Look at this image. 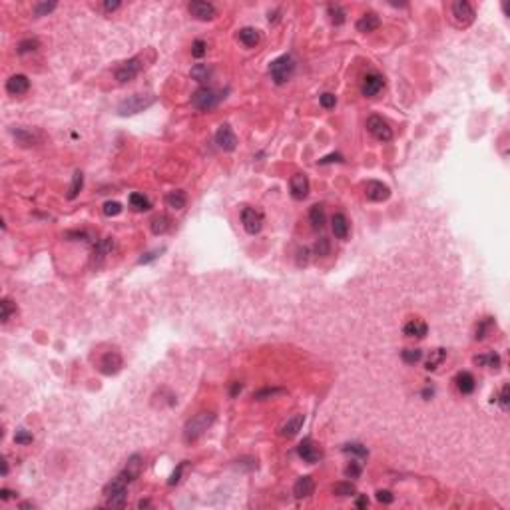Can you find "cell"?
I'll return each instance as SVG.
<instances>
[{
    "mask_svg": "<svg viewBox=\"0 0 510 510\" xmlns=\"http://www.w3.org/2000/svg\"><path fill=\"white\" fill-rule=\"evenodd\" d=\"M213 413H197L196 417H192L186 427H184V440L186 442H194L197 440L203 432L207 431L211 425H213Z\"/></svg>",
    "mask_w": 510,
    "mask_h": 510,
    "instance_id": "obj_1",
    "label": "cell"
},
{
    "mask_svg": "<svg viewBox=\"0 0 510 510\" xmlns=\"http://www.w3.org/2000/svg\"><path fill=\"white\" fill-rule=\"evenodd\" d=\"M104 496H106V500H108V506L124 508V506H126V500H128V482L118 474L116 478H112V480L104 486Z\"/></svg>",
    "mask_w": 510,
    "mask_h": 510,
    "instance_id": "obj_2",
    "label": "cell"
},
{
    "mask_svg": "<svg viewBox=\"0 0 510 510\" xmlns=\"http://www.w3.org/2000/svg\"><path fill=\"white\" fill-rule=\"evenodd\" d=\"M295 72V60L289 54H283L279 58H275L273 62L269 64V74L275 84H285L287 80H291Z\"/></svg>",
    "mask_w": 510,
    "mask_h": 510,
    "instance_id": "obj_3",
    "label": "cell"
},
{
    "mask_svg": "<svg viewBox=\"0 0 510 510\" xmlns=\"http://www.w3.org/2000/svg\"><path fill=\"white\" fill-rule=\"evenodd\" d=\"M156 102V96L152 94H134L130 98H126L118 106L120 116H134L138 112H144L146 108H150Z\"/></svg>",
    "mask_w": 510,
    "mask_h": 510,
    "instance_id": "obj_4",
    "label": "cell"
},
{
    "mask_svg": "<svg viewBox=\"0 0 510 510\" xmlns=\"http://www.w3.org/2000/svg\"><path fill=\"white\" fill-rule=\"evenodd\" d=\"M221 98H223V96H219L213 88L201 86V88H197L196 92H194V96H192V104H194V108H196V110L207 112V110L215 108V106L219 104V100H221Z\"/></svg>",
    "mask_w": 510,
    "mask_h": 510,
    "instance_id": "obj_5",
    "label": "cell"
},
{
    "mask_svg": "<svg viewBox=\"0 0 510 510\" xmlns=\"http://www.w3.org/2000/svg\"><path fill=\"white\" fill-rule=\"evenodd\" d=\"M474 8H472L471 2H467V0H457L455 4H452V20H455V24L459 26V28H467V26H471L472 22H474Z\"/></svg>",
    "mask_w": 510,
    "mask_h": 510,
    "instance_id": "obj_6",
    "label": "cell"
},
{
    "mask_svg": "<svg viewBox=\"0 0 510 510\" xmlns=\"http://www.w3.org/2000/svg\"><path fill=\"white\" fill-rule=\"evenodd\" d=\"M367 130L379 142H391L392 140V130L381 116H371V118L367 120Z\"/></svg>",
    "mask_w": 510,
    "mask_h": 510,
    "instance_id": "obj_7",
    "label": "cell"
},
{
    "mask_svg": "<svg viewBox=\"0 0 510 510\" xmlns=\"http://www.w3.org/2000/svg\"><path fill=\"white\" fill-rule=\"evenodd\" d=\"M241 223H243V228H245L247 234L255 236L263 228V213L257 211V209H253V207H245L241 211Z\"/></svg>",
    "mask_w": 510,
    "mask_h": 510,
    "instance_id": "obj_8",
    "label": "cell"
},
{
    "mask_svg": "<svg viewBox=\"0 0 510 510\" xmlns=\"http://www.w3.org/2000/svg\"><path fill=\"white\" fill-rule=\"evenodd\" d=\"M140 70H142V58H138V56H136V58H130V60L122 62L118 66V70H116V80H118L120 84L132 82V80L140 74Z\"/></svg>",
    "mask_w": 510,
    "mask_h": 510,
    "instance_id": "obj_9",
    "label": "cell"
},
{
    "mask_svg": "<svg viewBox=\"0 0 510 510\" xmlns=\"http://www.w3.org/2000/svg\"><path fill=\"white\" fill-rule=\"evenodd\" d=\"M297 455H299L305 463H309V465H315V463H319V461L323 459V450L319 448V444H315L311 438H305V440L297 446Z\"/></svg>",
    "mask_w": 510,
    "mask_h": 510,
    "instance_id": "obj_10",
    "label": "cell"
},
{
    "mask_svg": "<svg viewBox=\"0 0 510 510\" xmlns=\"http://www.w3.org/2000/svg\"><path fill=\"white\" fill-rule=\"evenodd\" d=\"M142 471H144V459H142L140 455H132V457L128 459L124 471L120 472V476L130 484V482H134L136 478H140Z\"/></svg>",
    "mask_w": 510,
    "mask_h": 510,
    "instance_id": "obj_11",
    "label": "cell"
},
{
    "mask_svg": "<svg viewBox=\"0 0 510 510\" xmlns=\"http://www.w3.org/2000/svg\"><path fill=\"white\" fill-rule=\"evenodd\" d=\"M365 196H367V199H371V201H385V199H389V196H391V190H389V186L383 184V182L369 180V182L365 184Z\"/></svg>",
    "mask_w": 510,
    "mask_h": 510,
    "instance_id": "obj_12",
    "label": "cell"
},
{
    "mask_svg": "<svg viewBox=\"0 0 510 510\" xmlns=\"http://www.w3.org/2000/svg\"><path fill=\"white\" fill-rule=\"evenodd\" d=\"M215 144L223 150V152H234L237 148V138L234 130L230 126H219V130L215 132Z\"/></svg>",
    "mask_w": 510,
    "mask_h": 510,
    "instance_id": "obj_13",
    "label": "cell"
},
{
    "mask_svg": "<svg viewBox=\"0 0 510 510\" xmlns=\"http://www.w3.org/2000/svg\"><path fill=\"white\" fill-rule=\"evenodd\" d=\"M188 10H190V14H192V16H196L197 20H213V18L217 16L215 6H213V4H209V2H201V0H194V2H190Z\"/></svg>",
    "mask_w": 510,
    "mask_h": 510,
    "instance_id": "obj_14",
    "label": "cell"
},
{
    "mask_svg": "<svg viewBox=\"0 0 510 510\" xmlns=\"http://www.w3.org/2000/svg\"><path fill=\"white\" fill-rule=\"evenodd\" d=\"M383 88H385V78H383L381 74H377V72L367 74L365 80H363V84H361V92H363V96H367V98L377 96Z\"/></svg>",
    "mask_w": 510,
    "mask_h": 510,
    "instance_id": "obj_15",
    "label": "cell"
},
{
    "mask_svg": "<svg viewBox=\"0 0 510 510\" xmlns=\"http://www.w3.org/2000/svg\"><path fill=\"white\" fill-rule=\"evenodd\" d=\"M122 367H124V359H122V355L116 353V351H110V353H106L100 359V371H102L104 375H108V377L120 373Z\"/></svg>",
    "mask_w": 510,
    "mask_h": 510,
    "instance_id": "obj_16",
    "label": "cell"
},
{
    "mask_svg": "<svg viewBox=\"0 0 510 510\" xmlns=\"http://www.w3.org/2000/svg\"><path fill=\"white\" fill-rule=\"evenodd\" d=\"M289 190L295 199H305L309 196V178L305 174H295L289 182Z\"/></svg>",
    "mask_w": 510,
    "mask_h": 510,
    "instance_id": "obj_17",
    "label": "cell"
},
{
    "mask_svg": "<svg viewBox=\"0 0 510 510\" xmlns=\"http://www.w3.org/2000/svg\"><path fill=\"white\" fill-rule=\"evenodd\" d=\"M28 88H30V80L26 78L24 74H14V76H10V78L6 80V90L12 96H22V94L28 92Z\"/></svg>",
    "mask_w": 510,
    "mask_h": 510,
    "instance_id": "obj_18",
    "label": "cell"
},
{
    "mask_svg": "<svg viewBox=\"0 0 510 510\" xmlns=\"http://www.w3.org/2000/svg\"><path fill=\"white\" fill-rule=\"evenodd\" d=\"M114 249V239L112 237H104L96 247H94V257H92V265L94 267H100L104 257Z\"/></svg>",
    "mask_w": 510,
    "mask_h": 510,
    "instance_id": "obj_19",
    "label": "cell"
},
{
    "mask_svg": "<svg viewBox=\"0 0 510 510\" xmlns=\"http://www.w3.org/2000/svg\"><path fill=\"white\" fill-rule=\"evenodd\" d=\"M403 333L407 337H417V339H423L427 333H429V325L423 321V319H411L405 327H403Z\"/></svg>",
    "mask_w": 510,
    "mask_h": 510,
    "instance_id": "obj_20",
    "label": "cell"
},
{
    "mask_svg": "<svg viewBox=\"0 0 510 510\" xmlns=\"http://www.w3.org/2000/svg\"><path fill=\"white\" fill-rule=\"evenodd\" d=\"M379 26H381V20H379V16H377L375 12H367V14H363V16L357 20V30L363 32V34L373 32V30H377Z\"/></svg>",
    "mask_w": 510,
    "mask_h": 510,
    "instance_id": "obj_21",
    "label": "cell"
},
{
    "mask_svg": "<svg viewBox=\"0 0 510 510\" xmlns=\"http://www.w3.org/2000/svg\"><path fill=\"white\" fill-rule=\"evenodd\" d=\"M315 490V480L311 476H301L297 482H295V486H293V494H295V498H307V496H311Z\"/></svg>",
    "mask_w": 510,
    "mask_h": 510,
    "instance_id": "obj_22",
    "label": "cell"
},
{
    "mask_svg": "<svg viewBox=\"0 0 510 510\" xmlns=\"http://www.w3.org/2000/svg\"><path fill=\"white\" fill-rule=\"evenodd\" d=\"M303 423H305V417H303V415H295V417L287 419V423L281 427L279 434H281V436H285V438H293L297 432L301 431Z\"/></svg>",
    "mask_w": 510,
    "mask_h": 510,
    "instance_id": "obj_23",
    "label": "cell"
},
{
    "mask_svg": "<svg viewBox=\"0 0 510 510\" xmlns=\"http://www.w3.org/2000/svg\"><path fill=\"white\" fill-rule=\"evenodd\" d=\"M331 230H333V234H335L337 239H347V236H349V221H347V217L343 213H335L333 219H331Z\"/></svg>",
    "mask_w": 510,
    "mask_h": 510,
    "instance_id": "obj_24",
    "label": "cell"
},
{
    "mask_svg": "<svg viewBox=\"0 0 510 510\" xmlns=\"http://www.w3.org/2000/svg\"><path fill=\"white\" fill-rule=\"evenodd\" d=\"M455 383H457V389L463 392V394H471V392L476 389V381H474V377H472L469 371L459 373L457 379H455Z\"/></svg>",
    "mask_w": 510,
    "mask_h": 510,
    "instance_id": "obj_25",
    "label": "cell"
},
{
    "mask_svg": "<svg viewBox=\"0 0 510 510\" xmlns=\"http://www.w3.org/2000/svg\"><path fill=\"white\" fill-rule=\"evenodd\" d=\"M237 36H239V40H241L247 48H255V46L259 44V40H261V36H259V30H255V28H251V26L241 28Z\"/></svg>",
    "mask_w": 510,
    "mask_h": 510,
    "instance_id": "obj_26",
    "label": "cell"
},
{
    "mask_svg": "<svg viewBox=\"0 0 510 510\" xmlns=\"http://www.w3.org/2000/svg\"><path fill=\"white\" fill-rule=\"evenodd\" d=\"M165 203L172 207V209H184L186 207V203H188V197L186 194L182 192V190H176V192H169L167 196H165Z\"/></svg>",
    "mask_w": 510,
    "mask_h": 510,
    "instance_id": "obj_27",
    "label": "cell"
},
{
    "mask_svg": "<svg viewBox=\"0 0 510 510\" xmlns=\"http://www.w3.org/2000/svg\"><path fill=\"white\" fill-rule=\"evenodd\" d=\"M474 363H476V365H480V367H488V369H498V367H500V355H498V353L476 355V357H474Z\"/></svg>",
    "mask_w": 510,
    "mask_h": 510,
    "instance_id": "obj_28",
    "label": "cell"
},
{
    "mask_svg": "<svg viewBox=\"0 0 510 510\" xmlns=\"http://www.w3.org/2000/svg\"><path fill=\"white\" fill-rule=\"evenodd\" d=\"M494 329V319L492 317H484V319H480L478 321V325H476V341H482L490 331Z\"/></svg>",
    "mask_w": 510,
    "mask_h": 510,
    "instance_id": "obj_29",
    "label": "cell"
},
{
    "mask_svg": "<svg viewBox=\"0 0 510 510\" xmlns=\"http://www.w3.org/2000/svg\"><path fill=\"white\" fill-rule=\"evenodd\" d=\"M309 221H311V225H313L315 230H321L325 225V209H323V205H313L309 209Z\"/></svg>",
    "mask_w": 510,
    "mask_h": 510,
    "instance_id": "obj_30",
    "label": "cell"
},
{
    "mask_svg": "<svg viewBox=\"0 0 510 510\" xmlns=\"http://www.w3.org/2000/svg\"><path fill=\"white\" fill-rule=\"evenodd\" d=\"M444 359H446V351H444V349H434V351H431L429 359H427V371H436V369L442 365Z\"/></svg>",
    "mask_w": 510,
    "mask_h": 510,
    "instance_id": "obj_31",
    "label": "cell"
},
{
    "mask_svg": "<svg viewBox=\"0 0 510 510\" xmlns=\"http://www.w3.org/2000/svg\"><path fill=\"white\" fill-rule=\"evenodd\" d=\"M192 78L196 80V82H199V84H205L207 80H209V76H211V68L207 66V64H196L194 68H192Z\"/></svg>",
    "mask_w": 510,
    "mask_h": 510,
    "instance_id": "obj_32",
    "label": "cell"
},
{
    "mask_svg": "<svg viewBox=\"0 0 510 510\" xmlns=\"http://www.w3.org/2000/svg\"><path fill=\"white\" fill-rule=\"evenodd\" d=\"M82 186H84V174L78 169V172H74V176H72V184H70V188H68V199L78 197V194L82 192Z\"/></svg>",
    "mask_w": 510,
    "mask_h": 510,
    "instance_id": "obj_33",
    "label": "cell"
},
{
    "mask_svg": "<svg viewBox=\"0 0 510 510\" xmlns=\"http://www.w3.org/2000/svg\"><path fill=\"white\" fill-rule=\"evenodd\" d=\"M150 225H152V232H154L156 236H161V234H165V232L169 230V217H167V215H156V217L150 221Z\"/></svg>",
    "mask_w": 510,
    "mask_h": 510,
    "instance_id": "obj_34",
    "label": "cell"
},
{
    "mask_svg": "<svg viewBox=\"0 0 510 510\" xmlns=\"http://www.w3.org/2000/svg\"><path fill=\"white\" fill-rule=\"evenodd\" d=\"M327 12H329V16H331V22H333V24H337V26H339V24H343V22H345V16H347V14H345V10H343L339 4H329V6H327Z\"/></svg>",
    "mask_w": 510,
    "mask_h": 510,
    "instance_id": "obj_35",
    "label": "cell"
},
{
    "mask_svg": "<svg viewBox=\"0 0 510 510\" xmlns=\"http://www.w3.org/2000/svg\"><path fill=\"white\" fill-rule=\"evenodd\" d=\"M130 205H132L136 211H146V209H150V199L144 196V194H132V196H130Z\"/></svg>",
    "mask_w": 510,
    "mask_h": 510,
    "instance_id": "obj_36",
    "label": "cell"
},
{
    "mask_svg": "<svg viewBox=\"0 0 510 510\" xmlns=\"http://www.w3.org/2000/svg\"><path fill=\"white\" fill-rule=\"evenodd\" d=\"M285 389H259V391L253 392V399L255 401H265V399H275V396H279V394H285Z\"/></svg>",
    "mask_w": 510,
    "mask_h": 510,
    "instance_id": "obj_37",
    "label": "cell"
},
{
    "mask_svg": "<svg viewBox=\"0 0 510 510\" xmlns=\"http://www.w3.org/2000/svg\"><path fill=\"white\" fill-rule=\"evenodd\" d=\"M357 490H355L353 482H337V484H333V494H337V496H351Z\"/></svg>",
    "mask_w": 510,
    "mask_h": 510,
    "instance_id": "obj_38",
    "label": "cell"
},
{
    "mask_svg": "<svg viewBox=\"0 0 510 510\" xmlns=\"http://www.w3.org/2000/svg\"><path fill=\"white\" fill-rule=\"evenodd\" d=\"M12 313H16V305H14L10 299H2V301H0V321L6 323Z\"/></svg>",
    "mask_w": 510,
    "mask_h": 510,
    "instance_id": "obj_39",
    "label": "cell"
},
{
    "mask_svg": "<svg viewBox=\"0 0 510 510\" xmlns=\"http://www.w3.org/2000/svg\"><path fill=\"white\" fill-rule=\"evenodd\" d=\"M401 359H403L407 365H415V363H419V361L423 359V351H421V349H405V351L401 353Z\"/></svg>",
    "mask_w": 510,
    "mask_h": 510,
    "instance_id": "obj_40",
    "label": "cell"
},
{
    "mask_svg": "<svg viewBox=\"0 0 510 510\" xmlns=\"http://www.w3.org/2000/svg\"><path fill=\"white\" fill-rule=\"evenodd\" d=\"M14 136H16V140H18V144L20 146H34V134L32 132H28V130H14Z\"/></svg>",
    "mask_w": 510,
    "mask_h": 510,
    "instance_id": "obj_41",
    "label": "cell"
},
{
    "mask_svg": "<svg viewBox=\"0 0 510 510\" xmlns=\"http://www.w3.org/2000/svg\"><path fill=\"white\" fill-rule=\"evenodd\" d=\"M56 8V2H36L34 4V16H46Z\"/></svg>",
    "mask_w": 510,
    "mask_h": 510,
    "instance_id": "obj_42",
    "label": "cell"
},
{
    "mask_svg": "<svg viewBox=\"0 0 510 510\" xmlns=\"http://www.w3.org/2000/svg\"><path fill=\"white\" fill-rule=\"evenodd\" d=\"M38 46H40V42L36 38H26L18 44V52H20V54H28V52H34Z\"/></svg>",
    "mask_w": 510,
    "mask_h": 510,
    "instance_id": "obj_43",
    "label": "cell"
},
{
    "mask_svg": "<svg viewBox=\"0 0 510 510\" xmlns=\"http://www.w3.org/2000/svg\"><path fill=\"white\" fill-rule=\"evenodd\" d=\"M343 450H345V452H353V455H359L361 459H365V457L369 455V450H367L363 444H359V442H353V444H345V446H343Z\"/></svg>",
    "mask_w": 510,
    "mask_h": 510,
    "instance_id": "obj_44",
    "label": "cell"
},
{
    "mask_svg": "<svg viewBox=\"0 0 510 510\" xmlns=\"http://www.w3.org/2000/svg\"><path fill=\"white\" fill-rule=\"evenodd\" d=\"M315 253H317L319 257L329 255V239H327V237H321V239L315 243Z\"/></svg>",
    "mask_w": 510,
    "mask_h": 510,
    "instance_id": "obj_45",
    "label": "cell"
},
{
    "mask_svg": "<svg viewBox=\"0 0 510 510\" xmlns=\"http://www.w3.org/2000/svg\"><path fill=\"white\" fill-rule=\"evenodd\" d=\"M104 213L110 217V215H118V213H122V203H118V201H106L104 203Z\"/></svg>",
    "mask_w": 510,
    "mask_h": 510,
    "instance_id": "obj_46",
    "label": "cell"
},
{
    "mask_svg": "<svg viewBox=\"0 0 510 510\" xmlns=\"http://www.w3.org/2000/svg\"><path fill=\"white\" fill-rule=\"evenodd\" d=\"M205 52H207V44H205L203 40H196V42L192 44V54H194L196 58H203Z\"/></svg>",
    "mask_w": 510,
    "mask_h": 510,
    "instance_id": "obj_47",
    "label": "cell"
},
{
    "mask_svg": "<svg viewBox=\"0 0 510 510\" xmlns=\"http://www.w3.org/2000/svg\"><path fill=\"white\" fill-rule=\"evenodd\" d=\"M498 403H500L502 411H508V407H510V385H504V387H502L500 396H498Z\"/></svg>",
    "mask_w": 510,
    "mask_h": 510,
    "instance_id": "obj_48",
    "label": "cell"
},
{
    "mask_svg": "<svg viewBox=\"0 0 510 510\" xmlns=\"http://www.w3.org/2000/svg\"><path fill=\"white\" fill-rule=\"evenodd\" d=\"M32 434L28 431H16V434H14V440H16V444H30L32 442Z\"/></svg>",
    "mask_w": 510,
    "mask_h": 510,
    "instance_id": "obj_49",
    "label": "cell"
},
{
    "mask_svg": "<svg viewBox=\"0 0 510 510\" xmlns=\"http://www.w3.org/2000/svg\"><path fill=\"white\" fill-rule=\"evenodd\" d=\"M335 104H337V98H335L333 94H323V96H321V106H323V108L331 110V108H335Z\"/></svg>",
    "mask_w": 510,
    "mask_h": 510,
    "instance_id": "obj_50",
    "label": "cell"
},
{
    "mask_svg": "<svg viewBox=\"0 0 510 510\" xmlns=\"http://www.w3.org/2000/svg\"><path fill=\"white\" fill-rule=\"evenodd\" d=\"M377 500L381 504H391L394 500V496L391 494V490H377Z\"/></svg>",
    "mask_w": 510,
    "mask_h": 510,
    "instance_id": "obj_51",
    "label": "cell"
},
{
    "mask_svg": "<svg viewBox=\"0 0 510 510\" xmlns=\"http://www.w3.org/2000/svg\"><path fill=\"white\" fill-rule=\"evenodd\" d=\"M345 474H347V478H359L361 476V465L359 463H351L345 469Z\"/></svg>",
    "mask_w": 510,
    "mask_h": 510,
    "instance_id": "obj_52",
    "label": "cell"
},
{
    "mask_svg": "<svg viewBox=\"0 0 510 510\" xmlns=\"http://www.w3.org/2000/svg\"><path fill=\"white\" fill-rule=\"evenodd\" d=\"M184 469H186V463H182V465H180V467L174 471L172 478L167 480V484H169V486H174V484H178V482H180V478H182V472H184Z\"/></svg>",
    "mask_w": 510,
    "mask_h": 510,
    "instance_id": "obj_53",
    "label": "cell"
},
{
    "mask_svg": "<svg viewBox=\"0 0 510 510\" xmlns=\"http://www.w3.org/2000/svg\"><path fill=\"white\" fill-rule=\"evenodd\" d=\"M307 261H309V249H299L297 251V263L299 265H307Z\"/></svg>",
    "mask_w": 510,
    "mask_h": 510,
    "instance_id": "obj_54",
    "label": "cell"
},
{
    "mask_svg": "<svg viewBox=\"0 0 510 510\" xmlns=\"http://www.w3.org/2000/svg\"><path fill=\"white\" fill-rule=\"evenodd\" d=\"M161 251H163V249H156V251H150V253H146L144 257H140V263H150L152 259H156V257L159 255V253H161Z\"/></svg>",
    "mask_w": 510,
    "mask_h": 510,
    "instance_id": "obj_55",
    "label": "cell"
},
{
    "mask_svg": "<svg viewBox=\"0 0 510 510\" xmlns=\"http://www.w3.org/2000/svg\"><path fill=\"white\" fill-rule=\"evenodd\" d=\"M343 156L341 154H331V156H325L323 159H319V163H331V161H341Z\"/></svg>",
    "mask_w": 510,
    "mask_h": 510,
    "instance_id": "obj_56",
    "label": "cell"
},
{
    "mask_svg": "<svg viewBox=\"0 0 510 510\" xmlns=\"http://www.w3.org/2000/svg\"><path fill=\"white\" fill-rule=\"evenodd\" d=\"M118 8H120L118 0H114V2H110V0L104 2V10H106V12H114V10H118Z\"/></svg>",
    "mask_w": 510,
    "mask_h": 510,
    "instance_id": "obj_57",
    "label": "cell"
},
{
    "mask_svg": "<svg viewBox=\"0 0 510 510\" xmlns=\"http://www.w3.org/2000/svg\"><path fill=\"white\" fill-rule=\"evenodd\" d=\"M355 506H357V508H367V506H369V498H367L365 494H363V496H359V498H357V502H355Z\"/></svg>",
    "mask_w": 510,
    "mask_h": 510,
    "instance_id": "obj_58",
    "label": "cell"
},
{
    "mask_svg": "<svg viewBox=\"0 0 510 510\" xmlns=\"http://www.w3.org/2000/svg\"><path fill=\"white\" fill-rule=\"evenodd\" d=\"M12 494H14V492H10V490H6V488H2V490H0V498H2V500H8Z\"/></svg>",
    "mask_w": 510,
    "mask_h": 510,
    "instance_id": "obj_59",
    "label": "cell"
},
{
    "mask_svg": "<svg viewBox=\"0 0 510 510\" xmlns=\"http://www.w3.org/2000/svg\"><path fill=\"white\" fill-rule=\"evenodd\" d=\"M239 391H241V383H234V387H232V396H236Z\"/></svg>",
    "mask_w": 510,
    "mask_h": 510,
    "instance_id": "obj_60",
    "label": "cell"
},
{
    "mask_svg": "<svg viewBox=\"0 0 510 510\" xmlns=\"http://www.w3.org/2000/svg\"><path fill=\"white\" fill-rule=\"evenodd\" d=\"M8 472V465H6V461H2V474H6Z\"/></svg>",
    "mask_w": 510,
    "mask_h": 510,
    "instance_id": "obj_61",
    "label": "cell"
},
{
    "mask_svg": "<svg viewBox=\"0 0 510 510\" xmlns=\"http://www.w3.org/2000/svg\"><path fill=\"white\" fill-rule=\"evenodd\" d=\"M140 508H144V506H150V502L148 500H140V504H138Z\"/></svg>",
    "mask_w": 510,
    "mask_h": 510,
    "instance_id": "obj_62",
    "label": "cell"
}]
</instances>
